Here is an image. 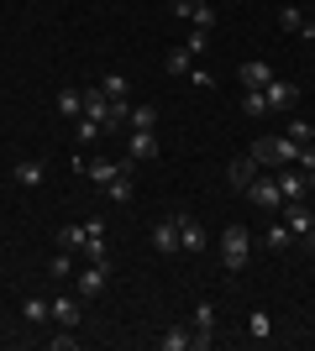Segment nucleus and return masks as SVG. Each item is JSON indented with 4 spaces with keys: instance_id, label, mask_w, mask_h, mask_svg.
I'll return each instance as SVG.
<instances>
[{
    "instance_id": "1",
    "label": "nucleus",
    "mask_w": 315,
    "mask_h": 351,
    "mask_svg": "<svg viewBox=\"0 0 315 351\" xmlns=\"http://www.w3.org/2000/svg\"><path fill=\"white\" fill-rule=\"evenodd\" d=\"M300 147L305 142H294V136H257L253 158H257V168H294V162H300Z\"/></svg>"
},
{
    "instance_id": "2",
    "label": "nucleus",
    "mask_w": 315,
    "mask_h": 351,
    "mask_svg": "<svg viewBox=\"0 0 315 351\" xmlns=\"http://www.w3.org/2000/svg\"><path fill=\"white\" fill-rule=\"evenodd\" d=\"M247 263H253V236H247V226H226L221 231V267L226 273H242Z\"/></svg>"
},
{
    "instance_id": "3",
    "label": "nucleus",
    "mask_w": 315,
    "mask_h": 351,
    "mask_svg": "<svg viewBox=\"0 0 315 351\" xmlns=\"http://www.w3.org/2000/svg\"><path fill=\"white\" fill-rule=\"evenodd\" d=\"M110 278H116V267H110V263H90L84 273H79L74 293H79V299H100V293L110 289Z\"/></svg>"
},
{
    "instance_id": "4",
    "label": "nucleus",
    "mask_w": 315,
    "mask_h": 351,
    "mask_svg": "<svg viewBox=\"0 0 315 351\" xmlns=\"http://www.w3.org/2000/svg\"><path fill=\"white\" fill-rule=\"evenodd\" d=\"M242 194H247L257 210H284V194H279V178H273V173H257Z\"/></svg>"
},
{
    "instance_id": "5",
    "label": "nucleus",
    "mask_w": 315,
    "mask_h": 351,
    "mask_svg": "<svg viewBox=\"0 0 315 351\" xmlns=\"http://www.w3.org/2000/svg\"><path fill=\"white\" fill-rule=\"evenodd\" d=\"M168 11L184 16V21H195V27H205V32H215V5H210V0H168Z\"/></svg>"
},
{
    "instance_id": "6",
    "label": "nucleus",
    "mask_w": 315,
    "mask_h": 351,
    "mask_svg": "<svg viewBox=\"0 0 315 351\" xmlns=\"http://www.w3.org/2000/svg\"><path fill=\"white\" fill-rule=\"evenodd\" d=\"M174 215V226H179V252H200L205 247V226H200L189 210H168Z\"/></svg>"
},
{
    "instance_id": "7",
    "label": "nucleus",
    "mask_w": 315,
    "mask_h": 351,
    "mask_svg": "<svg viewBox=\"0 0 315 351\" xmlns=\"http://www.w3.org/2000/svg\"><path fill=\"white\" fill-rule=\"evenodd\" d=\"M263 100H268V110H294V105H300V84H289V79H273V84L263 89Z\"/></svg>"
},
{
    "instance_id": "8",
    "label": "nucleus",
    "mask_w": 315,
    "mask_h": 351,
    "mask_svg": "<svg viewBox=\"0 0 315 351\" xmlns=\"http://www.w3.org/2000/svg\"><path fill=\"white\" fill-rule=\"evenodd\" d=\"M158 158V132H126V162Z\"/></svg>"
},
{
    "instance_id": "9",
    "label": "nucleus",
    "mask_w": 315,
    "mask_h": 351,
    "mask_svg": "<svg viewBox=\"0 0 315 351\" xmlns=\"http://www.w3.org/2000/svg\"><path fill=\"white\" fill-rule=\"evenodd\" d=\"M284 226H289V231H294V236L305 241V231L315 226V210L305 205V199H284Z\"/></svg>"
},
{
    "instance_id": "10",
    "label": "nucleus",
    "mask_w": 315,
    "mask_h": 351,
    "mask_svg": "<svg viewBox=\"0 0 315 351\" xmlns=\"http://www.w3.org/2000/svg\"><path fill=\"white\" fill-rule=\"evenodd\" d=\"M121 168H137V162H110V158H90V162H79V173H84V178H95L100 189H105V184H110V178L121 173Z\"/></svg>"
},
{
    "instance_id": "11",
    "label": "nucleus",
    "mask_w": 315,
    "mask_h": 351,
    "mask_svg": "<svg viewBox=\"0 0 315 351\" xmlns=\"http://www.w3.org/2000/svg\"><path fill=\"white\" fill-rule=\"evenodd\" d=\"M237 79H242V89H268L279 73H273L263 58H253V63H242V69H237Z\"/></svg>"
},
{
    "instance_id": "12",
    "label": "nucleus",
    "mask_w": 315,
    "mask_h": 351,
    "mask_svg": "<svg viewBox=\"0 0 315 351\" xmlns=\"http://www.w3.org/2000/svg\"><path fill=\"white\" fill-rule=\"evenodd\" d=\"M279 194H284V199H305V194H310L305 168H279Z\"/></svg>"
},
{
    "instance_id": "13",
    "label": "nucleus",
    "mask_w": 315,
    "mask_h": 351,
    "mask_svg": "<svg viewBox=\"0 0 315 351\" xmlns=\"http://www.w3.org/2000/svg\"><path fill=\"white\" fill-rule=\"evenodd\" d=\"M253 178H257V158H253V152H247V158H237V162H231V168H226V184H231V189H247V184H253Z\"/></svg>"
},
{
    "instance_id": "14",
    "label": "nucleus",
    "mask_w": 315,
    "mask_h": 351,
    "mask_svg": "<svg viewBox=\"0 0 315 351\" xmlns=\"http://www.w3.org/2000/svg\"><path fill=\"white\" fill-rule=\"evenodd\" d=\"M100 89H105V100H110V105H126V100H132V79H126V73H105Z\"/></svg>"
},
{
    "instance_id": "15",
    "label": "nucleus",
    "mask_w": 315,
    "mask_h": 351,
    "mask_svg": "<svg viewBox=\"0 0 315 351\" xmlns=\"http://www.w3.org/2000/svg\"><path fill=\"white\" fill-rule=\"evenodd\" d=\"M152 247L158 252H179V226H174V215H163L158 226H152Z\"/></svg>"
},
{
    "instance_id": "16",
    "label": "nucleus",
    "mask_w": 315,
    "mask_h": 351,
    "mask_svg": "<svg viewBox=\"0 0 315 351\" xmlns=\"http://www.w3.org/2000/svg\"><path fill=\"white\" fill-rule=\"evenodd\" d=\"M163 69L174 73V79H189V69H195V53H189V47H168V58H163Z\"/></svg>"
},
{
    "instance_id": "17",
    "label": "nucleus",
    "mask_w": 315,
    "mask_h": 351,
    "mask_svg": "<svg viewBox=\"0 0 315 351\" xmlns=\"http://www.w3.org/2000/svg\"><path fill=\"white\" fill-rule=\"evenodd\" d=\"M158 346L163 351H189L195 346V330H189V325H168L163 336H158Z\"/></svg>"
},
{
    "instance_id": "18",
    "label": "nucleus",
    "mask_w": 315,
    "mask_h": 351,
    "mask_svg": "<svg viewBox=\"0 0 315 351\" xmlns=\"http://www.w3.org/2000/svg\"><path fill=\"white\" fill-rule=\"evenodd\" d=\"M158 126V105H137L132 100V116H126V132H152Z\"/></svg>"
},
{
    "instance_id": "19",
    "label": "nucleus",
    "mask_w": 315,
    "mask_h": 351,
    "mask_svg": "<svg viewBox=\"0 0 315 351\" xmlns=\"http://www.w3.org/2000/svg\"><path fill=\"white\" fill-rule=\"evenodd\" d=\"M53 105H58V116L79 121V116H84V89H58V100H53Z\"/></svg>"
},
{
    "instance_id": "20",
    "label": "nucleus",
    "mask_w": 315,
    "mask_h": 351,
    "mask_svg": "<svg viewBox=\"0 0 315 351\" xmlns=\"http://www.w3.org/2000/svg\"><path fill=\"white\" fill-rule=\"evenodd\" d=\"M84 116H95L100 126H105V116H110V100H105V89H100V84L84 89Z\"/></svg>"
},
{
    "instance_id": "21",
    "label": "nucleus",
    "mask_w": 315,
    "mask_h": 351,
    "mask_svg": "<svg viewBox=\"0 0 315 351\" xmlns=\"http://www.w3.org/2000/svg\"><path fill=\"white\" fill-rule=\"evenodd\" d=\"M105 194H110L116 205H126V199H132V194H137V184H132V168H121V173L110 178V184H105Z\"/></svg>"
},
{
    "instance_id": "22",
    "label": "nucleus",
    "mask_w": 315,
    "mask_h": 351,
    "mask_svg": "<svg viewBox=\"0 0 315 351\" xmlns=\"http://www.w3.org/2000/svg\"><path fill=\"white\" fill-rule=\"evenodd\" d=\"M294 241H300V236L289 231L284 220H279V226H268V231H263V247H273V252H289V247H294Z\"/></svg>"
},
{
    "instance_id": "23",
    "label": "nucleus",
    "mask_w": 315,
    "mask_h": 351,
    "mask_svg": "<svg viewBox=\"0 0 315 351\" xmlns=\"http://www.w3.org/2000/svg\"><path fill=\"white\" fill-rule=\"evenodd\" d=\"M242 116H253V121L273 116V110H268V100H263V89H242Z\"/></svg>"
},
{
    "instance_id": "24",
    "label": "nucleus",
    "mask_w": 315,
    "mask_h": 351,
    "mask_svg": "<svg viewBox=\"0 0 315 351\" xmlns=\"http://www.w3.org/2000/svg\"><path fill=\"white\" fill-rule=\"evenodd\" d=\"M43 173H47L43 162H16V168H11V178L21 184V189H37V184H43Z\"/></svg>"
},
{
    "instance_id": "25",
    "label": "nucleus",
    "mask_w": 315,
    "mask_h": 351,
    "mask_svg": "<svg viewBox=\"0 0 315 351\" xmlns=\"http://www.w3.org/2000/svg\"><path fill=\"white\" fill-rule=\"evenodd\" d=\"M84 241H90V226H63V231H58L63 252H84Z\"/></svg>"
},
{
    "instance_id": "26",
    "label": "nucleus",
    "mask_w": 315,
    "mask_h": 351,
    "mask_svg": "<svg viewBox=\"0 0 315 351\" xmlns=\"http://www.w3.org/2000/svg\"><path fill=\"white\" fill-rule=\"evenodd\" d=\"M247 336H253V341L273 336V315H268V309H253V315H247Z\"/></svg>"
},
{
    "instance_id": "27",
    "label": "nucleus",
    "mask_w": 315,
    "mask_h": 351,
    "mask_svg": "<svg viewBox=\"0 0 315 351\" xmlns=\"http://www.w3.org/2000/svg\"><path fill=\"white\" fill-rule=\"evenodd\" d=\"M21 315H27V325H47V320H53V299H27Z\"/></svg>"
},
{
    "instance_id": "28",
    "label": "nucleus",
    "mask_w": 315,
    "mask_h": 351,
    "mask_svg": "<svg viewBox=\"0 0 315 351\" xmlns=\"http://www.w3.org/2000/svg\"><path fill=\"white\" fill-rule=\"evenodd\" d=\"M53 320L74 330V325H79V299H53Z\"/></svg>"
},
{
    "instance_id": "29",
    "label": "nucleus",
    "mask_w": 315,
    "mask_h": 351,
    "mask_svg": "<svg viewBox=\"0 0 315 351\" xmlns=\"http://www.w3.org/2000/svg\"><path fill=\"white\" fill-rule=\"evenodd\" d=\"M279 27H284L289 37H300V27H305V11H300V5H284V11H279Z\"/></svg>"
},
{
    "instance_id": "30",
    "label": "nucleus",
    "mask_w": 315,
    "mask_h": 351,
    "mask_svg": "<svg viewBox=\"0 0 315 351\" xmlns=\"http://www.w3.org/2000/svg\"><path fill=\"white\" fill-rule=\"evenodd\" d=\"M100 132H105V126H100L95 116H79V121H74V142H95Z\"/></svg>"
},
{
    "instance_id": "31",
    "label": "nucleus",
    "mask_w": 315,
    "mask_h": 351,
    "mask_svg": "<svg viewBox=\"0 0 315 351\" xmlns=\"http://www.w3.org/2000/svg\"><path fill=\"white\" fill-rule=\"evenodd\" d=\"M284 136H294V142H315V126H310V121H300V116H294V121L284 126Z\"/></svg>"
},
{
    "instance_id": "32",
    "label": "nucleus",
    "mask_w": 315,
    "mask_h": 351,
    "mask_svg": "<svg viewBox=\"0 0 315 351\" xmlns=\"http://www.w3.org/2000/svg\"><path fill=\"white\" fill-rule=\"evenodd\" d=\"M184 47H189V53H195V58H200V53H205V47H210V32H205V27H195V32H189V37H184Z\"/></svg>"
},
{
    "instance_id": "33",
    "label": "nucleus",
    "mask_w": 315,
    "mask_h": 351,
    "mask_svg": "<svg viewBox=\"0 0 315 351\" xmlns=\"http://www.w3.org/2000/svg\"><path fill=\"white\" fill-rule=\"evenodd\" d=\"M47 273H53V278H69V273H74V263H69V252H58V257L47 263Z\"/></svg>"
},
{
    "instance_id": "34",
    "label": "nucleus",
    "mask_w": 315,
    "mask_h": 351,
    "mask_svg": "<svg viewBox=\"0 0 315 351\" xmlns=\"http://www.w3.org/2000/svg\"><path fill=\"white\" fill-rule=\"evenodd\" d=\"M47 346H53V351H69V346H79V336H74V330H69V325H63V336H53V341H47Z\"/></svg>"
},
{
    "instance_id": "35",
    "label": "nucleus",
    "mask_w": 315,
    "mask_h": 351,
    "mask_svg": "<svg viewBox=\"0 0 315 351\" xmlns=\"http://www.w3.org/2000/svg\"><path fill=\"white\" fill-rule=\"evenodd\" d=\"M189 84H200V89H210V84H215V79H210V69H200V63H195V69H189Z\"/></svg>"
},
{
    "instance_id": "36",
    "label": "nucleus",
    "mask_w": 315,
    "mask_h": 351,
    "mask_svg": "<svg viewBox=\"0 0 315 351\" xmlns=\"http://www.w3.org/2000/svg\"><path fill=\"white\" fill-rule=\"evenodd\" d=\"M300 37H305V43H315V11L305 16V27H300Z\"/></svg>"
},
{
    "instance_id": "37",
    "label": "nucleus",
    "mask_w": 315,
    "mask_h": 351,
    "mask_svg": "<svg viewBox=\"0 0 315 351\" xmlns=\"http://www.w3.org/2000/svg\"><path fill=\"white\" fill-rule=\"evenodd\" d=\"M305 247H310V252H315V226H310V231H305Z\"/></svg>"
}]
</instances>
